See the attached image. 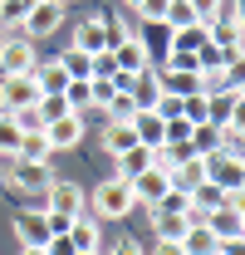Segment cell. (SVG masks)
Here are the masks:
<instances>
[{
  "label": "cell",
  "mask_w": 245,
  "mask_h": 255,
  "mask_svg": "<svg viewBox=\"0 0 245 255\" xmlns=\"http://www.w3.org/2000/svg\"><path fill=\"white\" fill-rule=\"evenodd\" d=\"M211 39H206V25L196 20V25H182V30H172V54H201Z\"/></svg>",
  "instance_id": "24"
},
{
  "label": "cell",
  "mask_w": 245,
  "mask_h": 255,
  "mask_svg": "<svg viewBox=\"0 0 245 255\" xmlns=\"http://www.w3.org/2000/svg\"><path fill=\"white\" fill-rule=\"evenodd\" d=\"M59 5H64V0H59Z\"/></svg>",
  "instance_id": "45"
},
{
  "label": "cell",
  "mask_w": 245,
  "mask_h": 255,
  "mask_svg": "<svg viewBox=\"0 0 245 255\" xmlns=\"http://www.w3.org/2000/svg\"><path fill=\"white\" fill-rule=\"evenodd\" d=\"M127 94L137 108H157L162 103V89H157V69H142V74H132L127 79Z\"/></svg>",
  "instance_id": "18"
},
{
  "label": "cell",
  "mask_w": 245,
  "mask_h": 255,
  "mask_svg": "<svg viewBox=\"0 0 245 255\" xmlns=\"http://www.w3.org/2000/svg\"><path fill=\"white\" fill-rule=\"evenodd\" d=\"M122 5H127V10H137V5H142V0H122Z\"/></svg>",
  "instance_id": "41"
},
{
  "label": "cell",
  "mask_w": 245,
  "mask_h": 255,
  "mask_svg": "<svg viewBox=\"0 0 245 255\" xmlns=\"http://www.w3.org/2000/svg\"><path fill=\"white\" fill-rule=\"evenodd\" d=\"M206 231L216 236V246H221V251H241V236H245L241 206H216L211 216H206Z\"/></svg>",
  "instance_id": "6"
},
{
  "label": "cell",
  "mask_w": 245,
  "mask_h": 255,
  "mask_svg": "<svg viewBox=\"0 0 245 255\" xmlns=\"http://www.w3.org/2000/svg\"><path fill=\"white\" fill-rule=\"evenodd\" d=\"M108 255H147V246H142V241H132V236H127V231H122L118 241H113V246H108Z\"/></svg>",
  "instance_id": "36"
},
{
  "label": "cell",
  "mask_w": 245,
  "mask_h": 255,
  "mask_svg": "<svg viewBox=\"0 0 245 255\" xmlns=\"http://www.w3.org/2000/svg\"><path fill=\"white\" fill-rule=\"evenodd\" d=\"M54 64L64 69V79H93V59H89V54H79V49H64Z\"/></svg>",
  "instance_id": "28"
},
{
  "label": "cell",
  "mask_w": 245,
  "mask_h": 255,
  "mask_svg": "<svg viewBox=\"0 0 245 255\" xmlns=\"http://www.w3.org/2000/svg\"><path fill=\"white\" fill-rule=\"evenodd\" d=\"M0 191H5V172H0Z\"/></svg>",
  "instance_id": "42"
},
{
  "label": "cell",
  "mask_w": 245,
  "mask_h": 255,
  "mask_svg": "<svg viewBox=\"0 0 245 255\" xmlns=\"http://www.w3.org/2000/svg\"><path fill=\"white\" fill-rule=\"evenodd\" d=\"M177 246H182V255H216V251H221V246H216V236L206 231V221H191V226L182 231V241H177Z\"/></svg>",
  "instance_id": "20"
},
{
  "label": "cell",
  "mask_w": 245,
  "mask_h": 255,
  "mask_svg": "<svg viewBox=\"0 0 245 255\" xmlns=\"http://www.w3.org/2000/svg\"><path fill=\"white\" fill-rule=\"evenodd\" d=\"M152 226H157V241H182L186 216H157V211H152Z\"/></svg>",
  "instance_id": "34"
},
{
  "label": "cell",
  "mask_w": 245,
  "mask_h": 255,
  "mask_svg": "<svg viewBox=\"0 0 245 255\" xmlns=\"http://www.w3.org/2000/svg\"><path fill=\"white\" fill-rule=\"evenodd\" d=\"M186 196H191V211H201V216H211L216 206H226V201H231V191H221L216 182H196Z\"/></svg>",
  "instance_id": "23"
},
{
  "label": "cell",
  "mask_w": 245,
  "mask_h": 255,
  "mask_svg": "<svg viewBox=\"0 0 245 255\" xmlns=\"http://www.w3.org/2000/svg\"><path fill=\"white\" fill-rule=\"evenodd\" d=\"M30 69H34V39L5 34L0 39V74H30Z\"/></svg>",
  "instance_id": "10"
},
{
  "label": "cell",
  "mask_w": 245,
  "mask_h": 255,
  "mask_svg": "<svg viewBox=\"0 0 245 255\" xmlns=\"http://www.w3.org/2000/svg\"><path fill=\"white\" fill-rule=\"evenodd\" d=\"M44 142H49L54 152L79 147V142H84V113H64V118H54V123H44Z\"/></svg>",
  "instance_id": "11"
},
{
  "label": "cell",
  "mask_w": 245,
  "mask_h": 255,
  "mask_svg": "<svg viewBox=\"0 0 245 255\" xmlns=\"http://www.w3.org/2000/svg\"><path fill=\"white\" fill-rule=\"evenodd\" d=\"M162 10H167V0H142V5H137L142 20H162Z\"/></svg>",
  "instance_id": "38"
},
{
  "label": "cell",
  "mask_w": 245,
  "mask_h": 255,
  "mask_svg": "<svg viewBox=\"0 0 245 255\" xmlns=\"http://www.w3.org/2000/svg\"><path fill=\"white\" fill-rule=\"evenodd\" d=\"M241 79L236 84H226V89H206V123L221 128V123H231V118H241Z\"/></svg>",
  "instance_id": "9"
},
{
  "label": "cell",
  "mask_w": 245,
  "mask_h": 255,
  "mask_svg": "<svg viewBox=\"0 0 245 255\" xmlns=\"http://www.w3.org/2000/svg\"><path fill=\"white\" fill-rule=\"evenodd\" d=\"M74 216H84V187L69 177H54L44 191V221H49V231H64Z\"/></svg>",
  "instance_id": "1"
},
{
  "label": "cell",
  "mask_w": 245,
  "mask_h": 255,
  "mask_svg": "<svg viewBox=\"0 0 245 255\" xmlns=\"http://www.w3.org/2000/svg\"><path fill=\"white\" fill-rule=\"evenodd\" d=\"M132 39L142 44L147 69H162V64H167V54H172V25H162V20H137Z\"/></svg>",
  "instance_id": "4"
},
{
  "label": "cell",
  "mask_w": 245,
  "mask_h": 255,
  "mask_svg": "<svg viewBox=\"0 0 245 255\" xmlns=\"http://www.w3.org/2000/svg\"><path fill=\"white\" fill-rule=\"evenodd\" d=\"M39 103V84L30 74H0V113H20V108H34Z\"/></svg>",
  "instance_id": "3"
},
{
  "label": "cell",
  "mask_w": 245,
  "mask_h": 255,
  "mask_svg": "<svg viewBox=\"0 0 245 255\" xmlns=\"http://www.w3.org/2000/svg\"><path fill=\"white\" fill-rule=\"evenodd\" d=\"M108 54H113V74H142L147 69V54H142L137 39H122L118 49H108Z\"/></svg>",
  "instance_id": "21"
},
{
  "label": "cell",
  "mask_w": 245,
  "mask_h": 255,
  "mask_svg": "<svg viewBox=\"0 0 245 255\" xmlns=\"http://www.w3.org/2000/svg\"><path fill=\"white\" fill-rule=\"evenodd\" d=\"M59 25H64V5L59 0H34L30 10H25V20H20L25 39H49Z\"/></svg>",
  "instance_id": "7"
},
{
  "label": "cell",
  "mask_w": 245,
  "mask_h": 255,
  "mask_svg": "<svg viewBox=\"0 0 245 255\" xmlns=\"http://www.w3.org/2000/svg\"><path fill=\"white\" fill-rule=\"evenodd\" d=\"M127 187H132V201H137V206H147V211H152L157 201H162V196L172 191V182H167V172L147 167V172H142V177H132Z\"/></svg>",
  "instance_id": "14"
},
{
  "label": "cell",
  "mask_w": 245,
  "mask_h": 255,
  "mask_svg": "<svg viewBox=\"0 0 245 255\" xmlns=\"http://www.w3.org/2000/svg\"><path fill=\"white\" fill-rule=\"evenodd\" d=\"M74 49H79V54H89V59L108 49V34H103V15H84V20L74 25Z\"/></svg>",
  "instance_id": "16"
},
{
  "label": "cell",
  "mask_w": 245,
  "mask_h": 255,
  "mask_svg": "<svg viewBox=\"0 0 245 255\" xmlns=\"http://www.w3.org/2000/svg\"><path fill=\"white\" fill-rule=\"evenodd\" d=\"M186 5L196 10V20H201V25H206V20H216V15L226 10V0H186Z\"/></svg>",
  "instance_id": "37"
},
{
  "label": "cell",
  "mask_w": 245,
  "mask_h": 255,
  "mask_svg": "<svg viewBox=\"0 0 245 255\" xmlns=\"http://www.w3.org/2000/svg\"><path fill=\"white\" fill-rule=\"evenodd\" d=\"M177 118H186V123H206V89L191 98H177Z\"/></svg>",
  "instance_id": "32"
},
{
  "label": "cell",
  "mask_w": 245,
  "mask_h": 255,
  "mask_svg": "<svg viewBox=\"0 0 245 255\" xmlns=\"http://www.w3.org/2000/svg\"><path fill=\"white\" fill-rule=\"evenodd\" d=\"M162 25H172V30H182V25H196V10H191L186 0H167V10H162Z\"/></svg>",
  "instance_id": "31"
},
{
  "label": "cell",
  "mask_w": 245,
  "mask_h": 255,
  "mask_svg": "<svg viewBox=\"0 0 245 255\" xmlns=\"http://www.w3.org/2000/svg\"><path fill=\"white\" fill-rule=\"evenodd\" d=\"M152 211H157V216H186V211H191V196H186L182 187H172V191L152 206Z\"/></svg>",
  "instance_id": "30"
},
{
  "label": "cell",
  "mask_w": 245,
  "mask_h": 255,
  "mask_svg": "<svg viewBox=\"0 0 245 255\" xmlns=\"http://www.w3.org/2000/svg\"><path fill=\"white\" fill-rule=\"evenodd\" d=\"M49 157H54V147L44 142V132H25L15 147V162H49Z\"/></svg>",
  "instance_id": "26"
},
{
  "label": "cell",
  "mask_w": 245,
  "mask_h": 255,
  "mask_svg": "<svg viewBox=\"0 0 245 255\" xmlns=\"http://www.w3.org/2000/svg\"><path fill=\"white\" fill-rule=\"evenodd\" d=\"M167 182H172V187H182V191H191L196 182H206V157H196V152H182V157H177V167L167 172Z\"/></svg>",
  "instance_id": "17"
},
{
  "label": "cell",
  "mask_w": 245,
  "mask_h": 255,
  "mask_svg": "<svg viewBox=\"0 0 245 255\" xmlns=\"http://www.w3.org/2000/svg\"><path fill=\"white\" fill-rule=\"evenodd\" d=\"M206 182H216L221 191H241L245 187V162L241 152H206Z\"/></svg>",
  "instance_id": "5"
},
{
  "label": "cell",
  "mask_w": 245,
  "mask_h": 255,
  "mask_svg": "<svg viewBox=\"0 0 245 255\" xmlns=\"http://www.w3.org/2000/svg\"><path fill=\"white\" fill-rule=\"evenodd\" d=\"M216 255H236V251H216Z\"/></svg>",
  "instance_id": "43"
},
{
  "label": "cell",
  "mask_w": 245,
  "mask_h": 255,
  "mask_svg": "<svg viewBox=\"0 0 245 255\" xmlns=\"http://www.w3.org/2000/svg\"><path fill=\"white\" fill-rule=\"evenodd\" d=\"M59 98L69 103V113H89V108H93V98H89V79H69Z\"/></svg>",
  "instance_id": "29"
},
{
  "label": "cell",
  "mask_w": 245,
  "mask_h": 255,
  "mask_svg": "<svg viewBox=\"0 0 245 255\" xmlns=\"http://www.w3.org/2000/svg\"><path fill=\"white\" fill-rule=\"evenodd\" d=\"M20 255H44V251H34V246H20Z\"/></svg>",
  "instance_id": "40"
},
{
  "label": "cell",
  "mask_w": 245,
  "mask_h": 255,
  "mask_svg": "<svg viewBox=\"0 0 245 255\" xmlns=\"http://www.w3.org/2000/svg\"><path fill=\"white\" fill-rule=\"evenodd\" d=\"M15 236H20V246L44 251V241H49L54 231H49V221H44V211H39V206H25V211H15Z\"/></svg>",
  "instance_id": "12"
},
{
  "label": "cell",
  "mask_w": 245,
  "mask_h": 255,
  "mask_svg": "<svg viewBox=\"0 0 245 255\" xmlns=\"http://www.w3.org/2000/svg\"><path fill=\"white\" fill-rule=\"evenodd\" d=\"M64 236L74 241V251H79V255H98V251H103V231H98V216H74V221L64 226Z\"/></svg>",
  "instance_id": "15"
},
{
  "label": "cell",
  "mask_w": 245,
  "mask_h": 255,
  "mask_svg": "<svg viewBox=\"0 0 245 255\" xmlns=\"http://www.w3.org/2000/svg\"><path fill=\"white\" fill-rule=\"evenodd\" d=\"M132 211H137V201H132V187H127L122 177H108V182L93 187V216H98V221H122V216H132Z\"/></svg>",
  "instance_id": "2"
},
{
  "label": "cell",
  "mask_w": 245,
  "mask_h": 255,
  "mask_svg": "<svg viewBox=\"0 0 245 255\" xmlns=\"http://www.w3.org/2000/svg\"><path fill=\"white\" fill-rule=\"evenodd\" d=\"M147 255H182V246H177V241H152Z\"/></svg>",
  "instance_id": "39"
},
{
  "label": "cell",
  "mask_w": 245,
  "mask_h": 255,
  "mask_svg": "<svg viewBox=\"0 0 245 255\" xmlns=\"http://www.w3.org/2000/svg\"><path fill=\"white\" fill-rule=\"evenodd\" d=\"M127 128H132V137H137L142 147H157V142H162V113H157V108H137Z\"/></svg>",
  "instance_id": "19"
},
{
  "label": "cell",
  "mask_w": 245,
  "mask_h": 255,
  "mask_svg": "<svg viewBox=\"0 0 245 255\" xmlns=\"http://www.w3.org/2000/svg\"><path fill=\"white\" fill-rule=\"evenodd\" d=\"M20 137H25V132L15 128V118H10V113H0V152H5V157H15Z\"/></svg>",
  "instance_id": "35"
},
{
  "label": "cell",
  "mask_w": 245,
  "mask_h": 255,
  "mask_svg": "<svg viewBox=\"0 0 245 255\" xmlns=\"http://www.w3.org/2000/svg\"><path fill=\"white\" fill-rule=\"evenodd\" d=\"M132 113H137V103H132V94H113L108 98V123H132Z\"/></svg>",
  "instance_id": "33"
},
{
  "label": "cell",
  "mask_w": 245,
  "mask_h": 255,
  "mask_svg": "<svg viewBox=\"0 0 245 255\" xmlns=\"http://www.w3.org/2000/svg\"><path fill=\"white\" fill-rule=\"evenodd\" d=\"M118 172H113V177H122V182H132V177H142V172H147V167H152V147H142V142H137V147H127V152H118Z\"/></svg>",
  "instance_id": "22"
},
{
  "label": "cell",
  "mask_w": 245,
  "mask_h": 255,
  "mask_svg": "<svg viewBox=\"0 0 245 255\" xmlns=\"http://www.w3.org/2000/svg\"><path fill=\"white\" fill-rule=\"evenodd\" d=\"M157 89H162V98H191L201 94V74L196 69H157Z\"/></svg>",
  "instance_id": "13"
},
{
  "label": "cell",
  "mask_w": 245,
  "mask_h": 255,
  "mask_svg": "<svg viewBox=\"0 0 245 255\" xmlns=\"http://www.w3.org/2000/svg\"><path fill=\"white\" fill-rule=\"evenodd\" d=\"M0 39H5V30H0Z\"/></svg>",
  "instance_id": "44"
},
{
  "label": "cell",
  "mask_w": 245,
  "mask_h": 255,
  "mask_svg": "<svg viewBox=\"0 0 245 255\" xmlns=\"http://www.w3.org/2000/svg\"><path fill=\"white\" fill-rule=\"evenodd\" d=\"M98 142H103L108 157H118V152H127V147H137V137H132V128H127V123H108L103 132H98Z\"/></svg>",
  "instance_id": "25"
},
{
  "label": "cell",
  "mask_w": 245,
  "mask_h": 255,
  "mask_svg": "<svg viewBox=\"0 0 245 255\" xmlns=\"http://www.w3.org/2000/svg\"><path fill=\"white\" fill-rule=\"evenodd\" d=\"M49 182H54V167H49V162H15L10 177H5V187L25 191V196H44Z\"/></svg>",
  "instance_id": "8"
},
{
  "label": "cell",
  "mask_w": 245,
  "mask_h": 255,
  "mask_svg": "<svg viewBox=\"0 0 245 255\" xmlns=\"http://www.w3.org/2000/svg\"><path fill=\"white\" fill-rule=\"evenodd\" d=\"M34 84H39V94H64V69L54 59H44V64H34Z\"/></svg>",
  "instance_id": "27"
}]
</instances>
